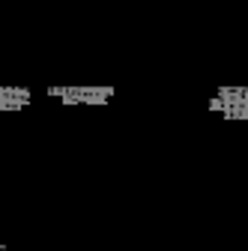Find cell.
I'll return each mask as SVG.
<instances>
[{
    "label": "cell",
    "mask_w": 248,
    "mask_h": 251,
    "mask_svg": "<svg viewBox=\"0 0 248 251\" xmlns=\"http://www.w3.org/2000/svg\"><path fill=\"white\" fill-rule=\"evenodd\" d=\"M212 111H222L230 120H248V87H224L209 102Z\"/></svg>",
    "instance_id": "obj_2"
},
{
    "label": "cell",
    "mask_w": 248,
    "mask_h": 251,
    "mask_svg": "<svg viewBox=\"0 0 248 251\" xmlns=\"http://www.w3.org/2000/svg\"><path fill=\"white\" fill-rule=\"evenodd\" d=\"M48 96L63 99L66 105H105L114 90L111 87H51Z\"/></svg>",
    "instance_id": "obj_1"
},
{
    "label": "cell",
    "mask_w": 248,
    "mask_h": 251,
    "mask_svg": "<svg viewBox=\"0 0 248 251\" xmlns=\"http://www.w3.org/2000/svg\"><path fill=\"white\" fill-rule=\"evenodd\" d=\"M30 105V90L24 87H0V111H21Z\"/></svg>",
    "instance_id": "obj_3"
},
{
    "label": "cell",
    "mask_w": 248,
    "mask_h": 251,
    "mask_svg": "<svg viewBox=\"0 0 248 251\" xmlns=\"http://www.w3.org/2000/svg\"><path fill=\"white\" fill-rule=\"evenodd\" d=\"M0 251H6V248H3V245H0Z\"/></svg>",
    "instance_id": "obj_4"
}]
</instances>
